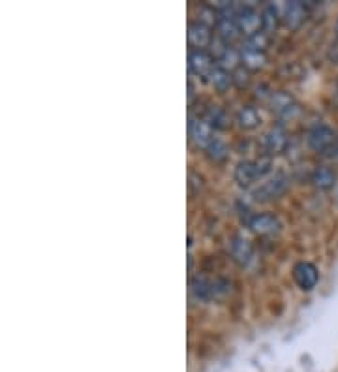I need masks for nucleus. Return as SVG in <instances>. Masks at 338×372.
Wrapping results in <instances>:
<instances>
[{"instance_id":"obj_1","label":"nucleus","mask_w":338,"mask_h":372,"mask_svg":"<svg viewBox=\"0 0 338 372\" xmlns=\"http://www.w3.org/2000/svg\"><path fill=\"white\" fill-rule=\"evenodd\" d=\"M270 171V158L261 156L258 160H242L237 163L235 180L241 186H250L258 179H263Z\"/></svg>"},{"instance_id":"obj_2","label":"nucleus","mask_w":338,"mask_h":372,"mask_svg":"<svg viewBox=\"0 0 338 372\" xmlns=\"http://www.w3.org/2000/svg\"><path fill=\"white\" fill-rule=\"evenodd\" d=\"M337 143V132L331 126H327V124H315L314 128L308 132V147L312 151L321 152V154H331Z\"/></svg>"},{"instance_id":"obj_3","label":"nucleus","mask_w":338,"mask_h":372,"mask_svg":"<svg viewBox=\"0 0 338 372\" xmlns=\"http://www.w3.org/2000/svg\"><path fill=\"white\" fill-rule=\"evenodd\" d=\"M214 68H216V61L207 49H192L188 53V70L192 75L208 79Z\"/></svg>"},{"instance_id":"obj_4","label":"nucleus","mask_w":338,"mask_h":372,"mask_svg":"<svg viewBox=\"0 0 338 372\" xmlns=\"http://www.w3.org/2000/svg\"><path fill=\"white\" fill-rule=\"evenodd\" d=\"M293 280L297 284L303 292H310L318 286L320 282V273H318V267L314 264H308V261H299L295 267H293Z\"/></svg>"},{"instance_id":"obj_5","label":"nucleus","mask_w":338,"mask_h":372,"mask_svg":"<svg viewBox=\"0 0 338 372\" xmlns=\"http://www.w3.org/2000/svg\"><path fill=\"white\" fill-rule=\"evenodd\" d=\"M287 185H289V180H287L286 175L278 173L270 180L263 182L258 190H254V197H256L258 202H270V199L280 197L282 194L287 190Z\"/></svg>"},{"instance_id":"obj_6","label":"nucleus","mask_w":338,"mask_h":372,"mask_svg":"<svg viewBox=\"0 0 338 372\" xmlns=\"http://www.w3.org/2000/svg\"><path fill=\"white\" fill-rule=\"evenodd\" d=\"M186 38H188V44L194 47V49H205L211 45L213 42V28L208 23L203 21H192L188 23V32H186Z\"/></svg>"},{"instance_id":"obj_7","label":"nucleus","mask_w":338,"mask_h":372,"mask_svg":"<svg viewBox=\"0 0 338 372\" xmlns=\"http://www.w3.org/2000/svg\"><path fill=\"white\" fill-rule=\"evenodd\" d=\"M235 19H237V27H239L241 34H244L246 38L261 30V13L254 10V8L244 6L241 10H237Z\"/></svg>"},{"instance_id":"obj_8","label":"nucleus","mask_w":338,"mask_h":372,"mask_svg":"<svg viewBox=\"0 0 338 372\" xmlns=\"http://www.w3.org/2000/svg\"><path fill=\"white\" fill-rule=\"evenodd\" d=\"M188 134H190L192 141H194L197 147H201V149H207V147L214 141L213 126H211L208 120H203V118L190 117V123H188Z\"/></svg>"},{"instance_id":"obj_9","label":"nucleus","mask_w":338,"mask_h":372,"mask_svg":"<svg viewBox=\"0 0 338 372\" xmlns=\"http://www.w3.org/2000/svg\"><path fill=\"white\" fill-rule=\"evenodd\" d=\"M248 228L256 233V235H275L280 231V220L270 213L254 214L248 220Z\"/></svg>"},{"instance_id":"obj_10","label":"nucleus","mask_w":338,"mask_h":372,"mask_svg":"<svg viewBox=\"0 0 338 372\" xmlns=\"http://www.w3.org/2000/svg\"><path fill=\"white\" fill-rule=\"evenodd\" d=\"M270 109L278 115V117H293V113L299 111V106L295 98L286 90H276L269 98Z\"/></svg>"},{"instance_id":"obj_11","label":"nucleus","mask_w":338,"mask_h":372,"mask_svg":"<svg viewBox=\"0 0 338 372\" xmlns=\"http://www.w3.org/2000/svg\"><path fill=\"white\" fill-rule=\"evenodd\" d=\"M287 147V134L282 126H273V128L263 135V149L267 154H282Z\"/></svg>"},{"instance_id":"obj_12","label":"nucleus","mask_w":338,"mask_h":372,"mask_svg":"<svg viewBox=\"0 0 338 372\" xmlns=\"http://www.w3.org/2000/svg\"><path fill=\"white\" fill-rule=\"evenodd\" d=\"M306 16H308L306 6H304L303 2H299V0H293V2H289V4L286 6V11H284L286 27L292 28V30H297V28L304 23Z\"/></svg>"},{"instance_id":"obj_13","label":"nucleus","mask_w":338,"mask_h":372,"mask_svg":"<svg viewBox=\"0 0 338 372\" xmlns=\"http://www.w3.org/2000/svg\"><path fill=\"white\" fill-rule=\"evenodd\" d=\"M190 292L194 295V299L197 301H211V299H216V293H214V282L203 278V276H196L194 280L190 282Z\"/></svg>"},{"instance_id":"obj_14","label":"nucleus","mask_w":338,"mask_h":372,"mask_svg":"<svg viewBox=\"0 0 338 372\" xmlns=\"http://www.w3.org/2000/svg\"><path fill=\"white\" fill-rule=\"evenodd\" d=\"M312 182L320 190H331L332 186L337 185V171L329 166H320L312 173Z\"/></svg>"},{"instance_id":"obj_15","label":"nucleus","mask_w":338,"mask_h":372,"mask_svg":"<svg viewBox=\"0 0 338 372\" xmlns=\"http://www.w3.org/2000/svg\"><path fill=\"white\" fill-rule=\"evenodd\" d=\"M241 64L246 70L254 72V70H261L267 64V56L263 51L250 49V47H242L241 49Z\"/></svg>"},{"instance_id":"obj_16","label":"nucleus","mask_w":338,"mask_h":372,"mask_svg":"<svg viewBox=\"0 0 338 372\" xmlns=\"http://www.w3.org/2000/svg\"><path fill=\"white\" fill-rule=\"evenodd\" d=\"M231 256L239 265H246L248 259L252 258V244L244 237H235L231 242Z\"/></svg>"},{"instance_id":"obj_17","label":"nucleus","mask_w":338,"mask_h":372,"mask_svg":"<svg viewBox=\"0 0 338 372\" xmlns=\"http://www.w3.org/2000/svg\"><path fill=\"white\" fill-rule=\"evenodd\" d=\"M237 123L241 126L242 130H254L258 128L259 123H261V117L256 107L252 106H244L237 111Z\"/></svg>"},{"instance_id":"obj_18","label":"nucleus","mask_w":338,"mask_h":372,"mask_svg":"<svg viewBox=\"0 0 338 372\" xmlns=\"http://www.w3.org/2000/svg\"><path fill=\"white\" fill-rule=\"evenodd\" d=\"M208 83L213 85V89L216 92H225L233 85V78H231L230 70H225L222 66H216L213 73L208 75Z\"/></svg>"},{"instance_id":"obj_19","label":"nucleus","mask_w":338,"mask_h":372,"mask_svg":"<svg viewBox=\"0 0 338 372\" xmlns=\"http://www.w3.org/2000/svg\"><path fill=\"white\" fill-rule=\"evenodd\" d=\"M278 25H280V13L276 10V6L267 4L261 11V30L270 36L273 32H276Z\"/></svg>"},{"instance_id":"obj_20","label":"nucleus","mask_w":338,"mask_h":372,"mask_svg":"<svg viewBox=\"0 0 338 372\" xmlns=\"http://www.w3.org/2000/svg\"><path fill=\"white\" fill-rule=\"evenodd\" d=\"M218 66L225 68V70H235L237 66H241L239 62H241V51H237L235 47H231V45H227L224 51H222V55H220L218 58Z\"/></svg>"},{"instance_id":"obj_21","label":"nucleus","mask_w":338,"mask_h":372,"mask_svg":"<svg viewBox=\"0 0 338 372\" xmlns=\"http://www.w3.org/2000/svg\"><path fill=\"white\" fill-rule=\"evenodd\" d=\"M205 151H207V156L211 158L213 162H224L225 158H227V147L220 140H216V137H214L213 143H211Z\"/></svg>"},{"instance_id":"obj_22","label":"nucleus","mask_w":338,"mask_h":372,"mask_svg":"<svg viewBox=\"0 0 338 372\" xmlns=\"http://www.w3.org/2000/svg\"><path fill=\"white\" fill-rule=\"evenodd\" d=\"M267 45H269V34L263 32V30H259V32L248 36L246 45H244V47H250V49H256V51H263L265 53V47H267Z\"/></svg>"},{"instance_id":"obj_23","label":"nucleus","mask_w":338,"mask_h":372,"mask_svg":"<svg viewBox=\"0 0 338 372\" xmlns=\"http://www.w3.org/2000/svg\"><path fill=\"white\" fill-rule=\"evenodd\" d=\"M231 78H233V85H235L237 89H244L250 83V70L242 66H237L233 72H231Z\"/></svg>"},{"instance_id":"obj_24","label":"nucleus","mask_w":338,"mask_h":372,"mask_svg":"<svg viewBox=\"0 0 338 372\" xmlns=\"http://www.w3.org/2000/svg\"><path fill=\"white\" fill-rule=\"evenodd\" d=\"M329 156H332V158H338V143H337V145H334V149H332V151H331V154H329Z\"/></svg>"},{"instance_id":"obj_25","label":"nucleus","mask_w":338,"mask_h":372,"mask_svg":"<svg viewBox=\"0 0 338 372\" xmlns=\"http://www.w3.org/2000/svg\"><path fill=\"white\" fill-rule=\"evenodd\" d=\"M334 101L338 104V81H337V89H334Z\"/></svg>"},{"instance_id":"obj_26","label":"nucleus","mask_w":338,"mask_h":372,"mask_svg":"<svg viewBox=\"0 0 338 372\" xmlns=\"http://www.w3.org/2000/svg\"><path fill=\"white\" fill-rule=\"evenodd\" d=\"M334 32H337V39H338V21H337V27H334Z\"/></svg>"}]
</instances>
